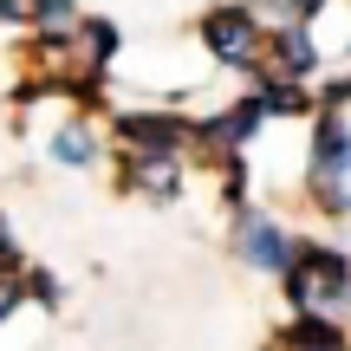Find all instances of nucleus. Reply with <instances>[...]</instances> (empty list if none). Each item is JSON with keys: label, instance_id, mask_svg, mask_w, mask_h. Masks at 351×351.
I'll use <instances>...</instances> for the list:
<instances>
[{"label": "nucleus", "instance_id": "obj_8", "mask_svg": "<svg viewBox=\"0 0 351 351\" xmlns=\"http://www.w3.org/2000/svg\"><path fill=\"white\" fill-rule=\"evenodd\" d=\"M52 156H59V163H91V137L85 130H59V137H52Z\"/></svg>", "mask_w": 351, "mask_h": 351}, {"label": "nucleus", "instance_id": "obj_7", "mask_svg": "<svg viewBox=\"0 0 351 351\" xmlns=\"http://www.w3.org/2000/svg\"><path fill=\"white\" fill-rule=\"evenodd\" d=\"M280 65H287L293 78H306L319 65V52H313V39H306V20H293L287 33H280Z\"/></svg>", "mask_w": 351, "mask_h": 351}, {"label": "nucleus", "instance_id": "obj_9", "mask_svg": "<svg viewBox=\"0 0 351 351\" xmlns=\"http://www.w3.org/2000/svg\"><path fill=\"white\" fill-rule=\"evenodd\" d=\"M280 13H293V20H313V13H319V0H280Z\"/></svg>", "mask_w": 351, "mask_h": 351}, {"label": "nucleus", "instance_id": "obj_3", "mask_svg": "<svg viewBox=\"0 0 351 351\" xmlns=\"http://www.w3.org/2000/svg\"><path fill=\"white\" fill-rule=\"evenodd\" d=\"M234 247H241V261H247V267H267V274H287V267H293V241L280 234L267 215H254V208H241Z\"/></svg>", "mask_w": 351, "mask_h": 351}, {"label": "nucleus", "instance_id": "obj_4", "mask_svg": "<svg viewBox=\"0 0 351 351\" xmlns=\"http://www.w3.org/2000/svg\"><path fill=\"white\" fill-rule=\"evenodd\" d=\"M202 33H208V52H215V59L254 65V13H247V7H221Z\"/></svg>", "mask_w": 351, "mask_h": 351}, {"label": "nucleus", "instance_id": "obj_1", "mask_svg": "<svg viewBox=\"0 0 351 351\" xmlns=\"http://www.w3.org/2000/svg\"><path fill=\"white\" fill-rule=\"evenodd\" d=\"M313 189L326 208H351V137L339 117L319 124V143H313Z\"/></svg>", "mask_w": 351, "mask_h": 351}, {"label": "nucleus", "instance_id": "obj_5", "mask_svg": "<svg viewBox=\"0 0 351 351\" xmlns=\"http://www.w3.org/2000/svg\"><path fill=\"white\" fill-rule=\"evenodd\" d=\"M124 143H143V150H176V143H182V124H176V117H143V111H130V117H124Z\"/></svg>", "mask_w": 351, "mask_h": 351}, {"label": "nucleus", "instance_id": "obj_11", "mask_svg": "<svg viewBox=\"0 0 351 351\" xmlns=\"http://www.w3.org/2000/svg\"><path fill=\"white\" fill-rule=\"evenodd\" d=\"M13 300H20V293H13V287H0V319L13 313Z\"/></svg>", "mask_w": 351, "mask_h": 351}, {"label": "nucleus", "instance_id": "obj_2", "mask_svg": "<svg viewBox=\"0 0 351 351\" xmlns=\"http://www.w3.org/2000/svg\"><path fill=\"white\" fill-rule=\"evenodd\" d=\"M287 287H293V300L306 306V313H319V306H339L345 293H351V267L339 261V254H300V267H287Z\"/></svg>", "mask_w": 351, "mask_h": 351}, {"label": "nucleus", "instance_id": "obj_10", "mask_svg": "<svg viewBox=\"0 0 351 351\" xmlns=\"http://www.w3.org/2000/svg\"><path fill=\"white\" fill-rule=\"evenodd\" d=\"M13 267V234H7V221H0V274Z\"/></svg>", "mask_w": 351, "mask_h": 351}, {"label": "nucleus", "instance_id": "obj_6", "mask_svg": "<svg viewBox=\"0 0 351 351\" xmlns=\"http://www.w3.org/2000/svg\"><path fill=\"white\" fill-rule=\"evenodd\" d=\"M287 351H345V339H339V326H332V319L306 313L300 326L287 332Z\"/></svg>", "mask_w": 351, "mask_h": 351}]
</instances>
